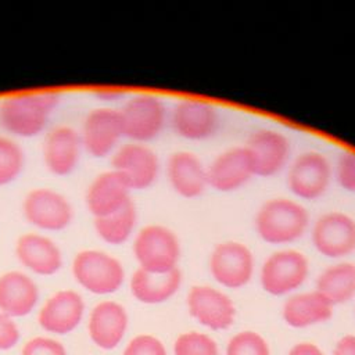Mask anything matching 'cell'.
I'll list each match as a JSON object with an SVG mask.
<instances>
[{"mask_svg":"<svg viewBox=\"0 0 355 355\" xmlns=\"http://www.w3.org/2000/svg\"><path fill=\"white\" fill-rule=\"evenodd\" d=\"M137 218L136 205L130 201L110 215L93 219V227L98 239L104 243L122 245L133 236V233H136Z\"/></svg>","mask_w":355,"mask_h":355,"instance_id":"27","label":"cell"},{"mask_svg":"<svg viewBox=\"0 0 355 355\" xmlns=\"http://www.w3.org/2000/svg\"><path fill=\"white\" fill-rule=\"evenodd\" d=\"M288 355H323V352L312 343H300L290 349Z\"/></svg>","mask_w":355,"mask_h":355,"instance_id":"36","label":"cell"},{"mask_svg":"<svg viewBox=\"0 0 355 355\" xmlns=\"http://www.w3.org/2000/svg\"><path fill=\"white\" fill-rule=\"evenodd\" d=\"M19 340V330L12 320L7 315L0 312V351L11 349L17 345Z\"/></svg>","mask_w":355,"mask_h":355,"instance_id":"34","label":"cell"},{"mask_svg":"<svg viewBox=\"0 0 355 355\" xmlns=\"http://www.w3.org/2000/svg\"><path fill=\"white\" fill-rule=\"evenodd\" d=\"M308 258L298 250L283 248L265 259L259 282L268 294L286 295L300 288L308 279Z\"/></svg>","mask_w":355,"mask_h":355,"instance_id":"8","label":"cell"},{"mask_svg":"<svg viewBox=\"0 0 355 355\" xmlns=\"http://www.w3.org/2000/svg\"><path fill=\"white\" fill-rule=\"evenodd\" d=\"M111 169L135 191L147 190L157 182L161 164L157 153L148 144L126 141L112 153Z\"/></svg>","mask_w":355,"mask_h":355,"instance_id":"9","label":"cell"},{"mask_svg":"<svg viewBox=\"0 0 355 355\" xmlns=\"http://www.w3.org/2000/svg\"><path fill=\"white\" fill-rule=\"evenodd\" d=\"M61 97L57 92H25L0 100V128L7 136L31 139L44 132Z\"/></svg>","mask_w":355,"mask_h":355,"instance_id":"1","label":"cell"},{"mask_svg":"<svg viewBox=\"0 0 355 355\" xmlns=\"http://www.w3.org/2000/svg\"><path fill=\"white\" fill-rule=\"evenodd\" d=\"M282 315L288 326L302 329L327 322L333 316V305L316 290L298 293L286 300Z\"/></svg>","mask_w":355,"mask_h":355,"instance_id":"24","label":"cell"},{"mask_svg":"<svg viewBox=\"0 0 355 355\" xmlns=\"http://www.w3.org/2000/svg\"><path fill=\"white\" fill-rule=\"evenodd\" d=\"M333 178L327 157L319 151H304L287 166V187L291 194L304 201H315L326 194Z\"/></svg>","mask_w":355,"mask_h":355,"instance_id":"7","label":"cell"},{"mask_svg":"<svg viewBox=\"0 0 355 355\" xmlns=\"http://www.w3.org/2000/svg\"><path fill=\"white\" fill-rule=\"evenodd\" d=\"M220 118L218 108L198 98H183L172 110L171 126L173 132L190 141H202L219 129Z\"/></svg>","mask_w":355,"mask_h":355,"instance_id":"13","label":"cell"},{"mask_svg":"<svg viewBox=\"0 0 355 355\" xmlns=\"http://www.w3.org/2000/svg\"><path fill=\"white\" fill-rule=\"evenodd\" d=\"M311 226L308 209L297 200L273 197L257 211L254 227L258 237L273 245H284L300 240Z\"/></svg>","mask_w":355,"mask_h":355,"instance_id":"2","label":"cell"},{"mask_svg":"<svg viewBox=\"0 0 355 355\" xmlns=\"http://www.w3.org/2000/svg\"><path fill=\"white\" fill-rule=\"evenodd\" d=\"M226 355H270L268 343L255 331H240L227 344Z\"/></svg>","mask_w":355,"mask_h":355,"instance_id":"30","label":"cell"},{"mask_svg":"<svg viewBox=\"0 0 355 355\" xmlns=\"http://www.w3.org/2000/svg\"><path fill=\"white\" fill-rule=\"evenodd\" d=\"M123 355H168L164 344L154 336L140 334L133 337L125 351Z\"/></svg>","mask_w":355,"mask_h":355,"instance_id":"31","label":"cell"},{"mask_svg":"<svg viewBox=\"0 0 355 355\" xmlns=\"http://www.w3.org/2000/svg\"><path fill=\"white\" fill-rule=\"evenodd\" d=\"M83 150L93 158H104L121 146L123 128L118 108H92L83 118L79 130Z\"/></svg>","mask_w":355,"mask_h":355,"instance_id":"10","label":"cell"},{"mask_svg":"<svg viewBox=\"0 0 355 355\" xmlns=\"http://www.w3.org/2000/svg\"><path fill=\"white\" fill-rule=\"evenodd\" d=\"M313 248L327 258H344L355 251V219L343 211L322 214L311 226Z\"/></svg>","mask_w":355,"mask_h":355,"instance_id":"11","label":"cell"},{"mask_svg":"<svg viewBox=\"0 0 355 355\" xmlns=\"http://www.w3.org/2000/svg\"><path fill=\"white\" fill-rule=\"evenodd\" d=\"M119 110L123 137L147 144L157 139L168 121L164 100L155 94L140 93L129 97Z\"/></svg>","mask_w":355,"mask_h":355,"instance_id":"5","label":"cell"},{"mask_svg":"<svg viewBox=\"0 0 355 355\" xmlns=\"http://www.w3.org/2000/svg\"><path fill=\"white\" fill-rule=\"evenodd\" d=\"M182 284L179 268L166 273H151L137 268L130 277V293L143 304H161L173 297Z\"/></svg>","mask_w":355,"mask_h":355,"instance_id":"25","label":"cell"},{"mask_svg":"<svg viewBox=\"0 0 355 355\" xmlns=\"http://www.w3.org/2000/svg\"><path fill=\"white\" fill-rule=\"evenodd\" d=\"M39 301L36 282L21 270H10L0 276V312L8 318L29 315Z\"/></svg>","mask_w":355,"mask_h":355,"instance_id":"23","label":"cell"},{"mask_svg":"<svg viewBox=\"0 0 355 355\" xmlns=\"http://www.w3.org/2000/svg\"><path fill=\"white\" fill-rule=\"evenodd\" d=\"M15 257L25 269L39 276H53L62 268L60 245L40 232L21 234L15 243Z\"/></svg>","mask_w":355,"mask_h":355,"instance_id":"18","label":"cell"},{"mask_svg":"<svg viewBox=\"0 0 355 355\" xmlns=\"http://www.w3.org/2000/svg\"><path fill=\"white\" fill-rule=\"evenodd\" d=\"M132 250L139 268L151 273H166L176 269L182 255L176 233L159 223H150L139 229Z\"/></svg>","mask_w":355,"mask_h":355,"instance_id":"3","label":"cell"},{"mask_svg":"<svg viewBox=\"0 0 355 355\" xmlns=\"http://www.w3.org/2000/svg\"><path fill=\"white\" fill-rule=\"evenodd\" d=\"M128 323L129 318L123 305L111 300L101 301L89 315V337L98 348L114 349L122 341Z\"/></svg>","mask_w":355,"mask_h":355,"instance_id":"22","label":"cell"},{"mask_svg":"<svg viewBox=\"0 0 355 355\" xmlns=\"http://www.w3.org/2000/svg\"><path fill=\"white\" fill-rule=\"evenodd\" d=\"M336 178L338 184L349 191L355 193V151H344L336 165Z\"/></svg>","mask_w":355,"mask_h":355,"instance_id":"33","label":"cell"},{"mask_svg":"<svg viewBox=\"0 0 355 355\" xmlns=\"http://www.w3.org/2000/svg\"><path fill=\"white\" fill-rule=\"evenodd\" d=\"M21 355H67V349L58 340L39 336L25 343Z\"/></svg>","mask_w":355,"mask_h":355,"instance_id":"32","label":"cell"},{"mask_svg":"<svg viewBox=\"0 0 355 355\" xmlns=\"http://www.w3.org/2000/svg\"><path fill=\"white\" fill-rule=\"evenodd\" d=\"M244 147L250 154L255 176H276L290 164V140L277 130L258 129L252 132Z\"/></svg>","mask_w":355,"mask_h":355,"instance_id":"14","label":"cell"},{"mask_svg":"<svg viewBox=\"0 0 355 355\" xmlns=\"http://www.w3.org/2000/svg\"><path fill=\"white\" fill-rule=\"evenodd\" d=\"M212 277L223 287L237 290L248 284L254 273L252 251L241 241L218 243L209 255Z\"/></svg>","mask_w":355,"mask_h":355,"instance_id":"12","label":"cell"},{"mask_svg":"<svg viewBox=\"0 0 355 355\" xmlns=\"http://www.w3.org/2000/svg\"><path fill=\"white\" fill-rule=\"evenodd\" d=\"M25 168V153L18 141L0 135V187L15 182Z\"/></svg>","mask_w":355,"mask_h":355,"instance_id":"28","label":"cell"},{"mask_svg":"<svg viewBox=\"0 0 355 355\" xmlns=\"http://www.w3.org/2000/svg\"><path fill=\"white\" fill-rule=\"evenodd\" d=\"M72 276L86 291L107 295L118 291L125 282L122 262L103 250H82L72 259Z\"/></svg>","mask_w":355,"mask_h":355,"instance_id":"4","label":"cell"},{"mask_svg":"<svg viewBox=\"0 0 355 355\" xmlns=\"http://www.w3.org/2000/svg\"><path fill=\"white\" fill-rule=\"evenodd\" d=\"M187 309L191 318L211 330H226L236 318L230 297L211 286H193L187 294Z\"/></svg>","mask_w":355,"mask_h":355,"instance_id":"16","label":"cell"},{"mask_svg":"<svg viewBox=\"0 0 355 355\" xmlns=\"http://www.w3.org/2000/svg\"><path fill=\"white\" fill-rule=\"evenodd\" d=\"M173 351L175 355H218V345L204 333L187 331L176 338Z\"/></svg>","mask_w":355,"mask_h":355,"instance_id":"29","label":"cell"},{"mask_svg":"<svg viewBox=\"0 0 355 355\" xmlns=\"http://www.w3.org/2000/svg\"><path fill=\"white\" fill-rule=\"evenodd\" d=\"M132 190L111 168L94 176L85 193V204L93 219L110 215L132 201Z\"/></svg>","mask_w":355,"mask_h":355,"instance_id":"21","label":"cell"},{"mask_svg":"<svg viewBox=\"0 0 355 355\" xmlns=\"http://www.w3.org/2000/svg\"><path fill=\"white\" fill-rule=\"evenodd\" d=\"M22 215L25 220L44 232H62L73 220V207L60 191L51 187H35L22 200Z\"/></svg>","mask_w":355,"mask_h":355,"instance_id":"6","label":"cell"},{"mask_svg":"<svg viewBox=\"0 0 355 355\" xmlns=\"http://www.w3.org/2000/svg\"><path fill=\"white\" fill-rule=\"evenodd\" d=\"M85 315V301L75 290H60L42 305L37 322L40 327L53 334H68L75 330Z\"/></svg>","mask_w":355,"mask_h":355,"instance_id":"19","label":"cell"},{"mask_svg":"<svg viewBox=\"0 0 355 355\" xmlns=\"http://www.w3.org/2000/svg\"><path fill=\"white\" fill-rule=\"evenodd\" d=\"M208 187L232 193L244 187L254 176V166L244 146H234L219 153L207 165Z\"/></svg>","mask_w":355,"mask_h":355,"instance_id":"15","label":"cell"},{"mask_svg":"<svg viewBox=\"0 0 355 355\" xmlns=\"http://www.w3.org/2000/svg\"><path fill=\"white\" fill-rule=\"evenodd\" d=\"M333 355H355V336L348 334L341 337L334 347Z\"/></svg>","mask_w":355,"mask_h":355,"instance_id":"35","label":"cell"},{"mask_svg":"<svg viewBox=\"0 0 355 355\" xmlns=\"http://www.w3.org/2000/svg\"><path fill=\"white\" fill-rule=\"evenodd\" d=\"M165 172L171 189L183 198H197L208 189L207 165L191 151L172 153L168 157Z\"/></svg>","mask_w":355,"mask_h":355,"instance_id":"20","label":"cell"},{"mask_svg":"<svg viewBox=\"0 0 355 355\" xmlns=\"http://www.w3.org/2000/svg\"><path fill=\"white\" fill-rule=\"evenodd\" d=\"M316 291L333 306L352 300L355 297V263L340 262L326 268L318 277Z\"/></svg>","mask_w":355,"mask_h":355,"instance_id":"26","label":"cell"},{"mask_svg":"<svg viewBox=\"0 0 355 355\" xmlns=\"http://www.w3.org/2000/svg\"><path fill=\"white\" fill-rule=\"evenodd\" d=\"M82 150L79 130L69 125L54 126L43 141V164L50 173L60 178L68 176L78 168Z\"/></svg>","mask_w":355,"mask_h":355,"instance_id":"17","label":"cell"}]
</instances>
